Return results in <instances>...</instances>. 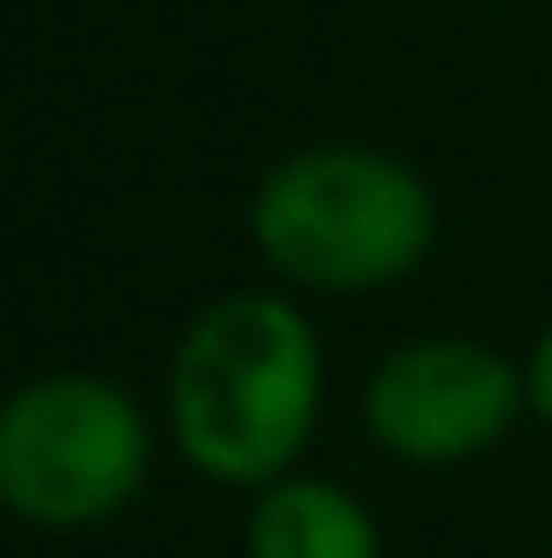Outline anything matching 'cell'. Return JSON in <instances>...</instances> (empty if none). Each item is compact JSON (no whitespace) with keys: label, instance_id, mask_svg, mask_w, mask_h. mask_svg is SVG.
I'll list each match as a JSON object with an SVG mask.
<instances>
[{"label":"cell","instance_id":"5b68a950","mask_svg":"<svg viewBox=\"0 0 552 558\" xmlns=\"http://www.w3.org/2000/svg\"><path fill=\"white\" fill-rule=\"evenodd\" d=\"M249 558H383V537L347 488L284 474L249 517Z\"/></svg>","mask_w":552,"mask_h":558},{"label":"cell","instance_id":"3957f363","mask_svg":"<svg viewBox=\"0 0 552 558\" xmlns=\"http://www.w3.org/2000/svg\"><path fill=\"white\" fill-rule=\"evenodd\" d=\"M142 410L99 375H43L0 403V502L28 523H99L142 488Z\"/></svg>","mask_w":552,"mask_h":558},{"label":"cell","instance_id":"8992f818","mask_svg":"<svg viewBox=\"0 0 552 558\" xmlns=\"http://www.w3.org/2000/svg\"><path fill=\"white\" fill-rule=\"evenodd\" d=\"M525 381H531V410L552 424V326H545V340H539V354H531V368H525Z\"/></svg>","mask_w":552,"mask_h":558},{"label":"cell","instance_id":"7a4b0ae2","mask_svg":"<svg viewBox=\"0 0 552 558\" xmlns=\"http://www.w3.org/2000/svg\"><path fill=\"white\" fill-rule=\"evenodd\" d=\"M440 213L418 170L383 149H304L255 191V241L290 283L383 290L425 262Z\"/></svg>","mask_w":552,"mask_h":558},{"label":"cell","instance_id":"6da1fadb","mask_svg":"<svg viewBox=\"0 0 552 558\" xmlns=\"http://www.w3.org/2000/svg\"><path fill=\"white\" fill-rule=\"evenodd\" d=\"M319 340L284 298H220L178 347L170 424L199 474L269 488L290 474L319 417Z\"/></svg>","mask_w":552,"mask_h":558},{"label":"cell","instance_id":"277c9868","mask_svg":"<svg viewBox=\"0 0 552 558\" xmlns=\"http://www.w3.org/2000/svg\"><path fill=\"white\" fill-rule=\"evenodd\" d=\"M531 403V381L511 354L482 340H411L369 375L361 417L375 446L418 466H454L489 452Z\"/></svg>","mask_w":552,"mask_h":558}]
</instances>
